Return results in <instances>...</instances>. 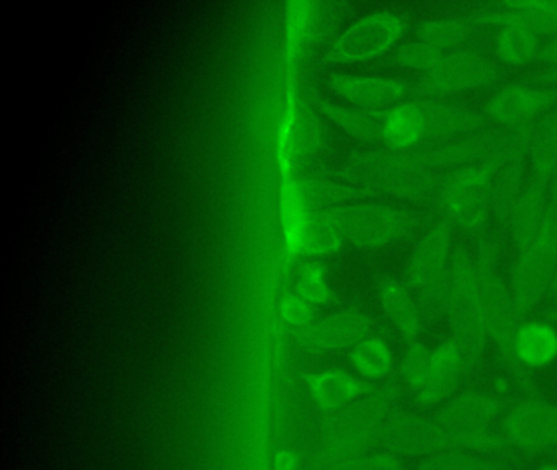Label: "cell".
Segmentation results:
<instances>
[{
    "instance_id": "1",
    "label": "cell",
    "mask_w": 557,
    "mask_h": 470,
    "mask_svg": "<svg viewBox=\"0 0 557 470\" xmlns=\"http://www.w3.org/2000/svg\"><path fill=\"white\" fill-rule=\"evenodd\" d=\"M380 449L400 459H425L453 450H474L491 456H518L500 428L461 431L417 408H394L381 437Z\"/></svg>"
},
{
    "instance_id": "2",
    "label": "cell",
    "mask_w": 557,
    "mask_h": 470,
    "mask_svg": "<svg viewBox=\"0 0 557 470\" xmlns=\"http://www.w3.org/2000/svg\"><path fill=\"white\" fill-rule=\"evenodd\" d=\"M475 248H478L474 253L475 283H478L479 300H481L488 339L497 349L502 368L505 369L521 397H537L540 392L533 374L520 364L515 352V338L523 319L518 312L510 284L498 271L497 240L494 235L482 234Z\"/></svg>"
},
{
    "instance_id": "3",
    "label": "cell",
    "mask_w": 557,
    "mask_h": 470,
    "mask_svg": "<svg viewBox=\"0 0 557 470\" xmlns=\"http://www.w3.org/2000/svg\"><path fill=\"white\" fill-rule=\"evenodd\" d=\"M492 127L484 111L446 98L410 97L384 114L381 146L407 150L425 144L445 143Z\"/></svg>"
},
{
    "instance_id": "4",
    "label": "cell",
    "mask_w": 557,
    "mask_h": 470,
    "mask_svg": "<svg viewBox=\"0 0 557 470\" xmlns=\"http://www.w3.org/2000/svg\"><path fill=\"white\" fill-rule=\"evenodd\" d=\"M510 131L508 127L492 126L469 136L456 137L445 143L425 144L407 150H393L386 147L351 150L342 165L384 172H446L488 156L508 139Z\"/></svg>"
},
{
    "instance_id": "5",
    "label": "cell",
    "mask_w": 557,
    "mask_h": 470,
    "mask_svg": "<svg viewBox=\"0 0 557 470\" xmlns=\"http://www.w3.org/2000/svg\"><path fill=\"white\" fill-rule=\"evenodd\" d=\"M404 387L387 381L334 411L324 428L325 459L363 456L380 449L384 428L394 408L399 407Z\"/></svg>"
},
{
    "instance_id": "6",
    "label": "cell",
    "mask_w": 557,
    "mask_h": 470,
    "mask_svg": "<svg viewBox=\"0 0 557 470\" xmlns=\"http://www.w3.org/2000/svg\"><path fill=\"white\" fill-rule=\"evenodd\" d=\"M507 146L508 139L488 156L445 173L435 206L453 228L484 234L492 215V188Z\"/></svg>"
},
{
    "instance_id": "7",
    "label": "cell",
    "mask_w": 557,
    "mask_h": 470,
    "mask_svg": "<svg viewBox=\"0 0 557 470\" xmlns=\"http://www.w3.org/2000/svg\"><path fill=\"white\" fill-rule=\"evenodd\" d=\"M449 294L445 320L449 336L465 358L468 379L481 371L487 351L488 333L475 283L474 255L458 245L448 268Z\"/></svg>"
},
{
    "instance_id": "8",
    "label": "cell",
    "mask_w": 557,
    "mask_h": 470,
    "mask_svg": "<svg viewBox=\"0 0 557 470\" xmlns=\"http://www.w3.org/2000/svg\"><path fill=\"white\" fill-rule=\"evenodd\" d=\"M557 267V219L550 208L527 247L517 251L510 271L511 294L521 319H528L549 297Z\"/></svg>"
},
{
    "instance_id": "9",
    "label": "cell",
    "mask_w": 557,
    "mask_h": 470,
    "mask_svg": "<svg viewBox=\"0 0 557 470\" xmlns=\"http://www.w3.org/2000/svg\"><path fill=\"white\" fill-rule=\"evenodd\" d=\"M337 209L345 240L357 248L386 247L409 237L425 221L423 214L412 209L368 199Z\"/></svg>"
},
{
    "instance_id": "10",
    "label": "cell",
    "mask_w": 557,
    "mask_h": 470,
    "mask_svg": "<svg viewBox=\"0 0 557 470\" xmlns=\"http://www.w3.org/2000/svg\"><path fill=\"white\" fill-rule=\"evenodd\" d=\"M407 32L409 20L406 16L394 10H373L334 36L325 49V61L334 64L371 61L396 48Z\"/></svg>"
},
{
    "instance_id": "11",
    "label": "cell",
    "mask_w": 557,
    "mask_h": 470,
    "mask_svg": "<svg viewBox=\"0 0 557 470\" xmlns=\"http://www.w3.org/2000/svg\"><path fill=\"white\" fill-rule=\"evenodd\" d=\"M502 69L478 48L446 51L432 71L413 84L412 97L446 98L500 81Z\"/></svg>"
},
{
    "instance_id": "12",
    "label": "cell",
    "mask_w": 557,
    "mask_h": 470,
    "mask_svg": "<svg viewBox=\"0 0 557 470\" xmlns=\"http://www.w3.org/2000/svg\"><path fill=\"white\" fill-rule=\"evenodd\" d=\"M502 433L520 454L556 453L557 401L541 397H521L505 411L498 423Z\"/></svg>"
},
{
    "instance_id": "13",
    "label": "cell",
    "mask_w": 557,
    "mask_h": 470,
    "mask_svg": "<svg viewBox=\"0 0 557 470\" xmlns=\"http://www.w3.org/2000/svg\"><path fill=\"white\" fill-rule=\"evenodd\" d=\"M448 172V170H446ZM446 172H384V170H358L341 165L335 178L371 189L377 196L389 195L417 205H435Z\"/></svg>"
},
{
    "instance_id": "14",
    "label": "cell",
    "mask_w": 557,
    "mask_h": 470,
    "mask_svg": "<svg viewBox=\"0 0 557 470\" xmlns=\"http://www.w3.org/2000/svg\"><path fill=\"white\" fill-rule=\"evenodd\" d=\"M556 104L557 87L521 81L511 82L495 91L482 111L491 123L511 129L537 120Z\"/></svg>"
},
{
    "instance_id": "15",
    "label": "cell",
    "mask_w": 557,
    "mask_h": 470,
    "mask_svg": "<svg viewBox=\"0 0 557 470\" xmlns=\"http://www.w3.org/2000/svg\"><path fill=\"white\" fill-rule=\"evenodd\" d=\"M534 126H536V120L511 127L507 153L495 176L494 188H492V215L504 228L507 227L511 208L527 185V166L530 163Z\"/></svg>"
},
{
    "instance_id": "16",
    "label": "cell",
    "mask_w": 557,
    "mask_h": 470,
    "mask_svg": "<svg viewBox=\"0 0 557 470\" xmlns=\"http://www.w3.org/2000/svg\"><path fill=\"white\" fill-rule=\"evenodd\" d=\"M373 332L370 313L358 307H347L331 316L308 323L302 329L301 343L309 351L334 352L354 348Z\"/></svg>"
},
{
    "instance_id": "17",
    "label": "cell",
    "mask_w": 557,
    "mask_h": 470,
    "mask_svg": "<svg viewBox=\"0 0 557 470\" xmlns=\"http://www.w3.org/2000/svg\"><path fill=\"white\" fill-rule=\"evenodd\" d=\"M466 374L465 358L451 336L442 339L432 348L429 378L425 385L413 394L412 404L417 410H436L461 391Z\"/></svg>"
},
{
    "instance_id": "18",
    "label": "cell",
    "mask_w": 557,
    "mask_h": 470,
    "mask_svg": "<svg viewBox=\"0 0 557 470\" xmlns=\"http://www.w3.org/2000/svg\"><path fill=\"white\" fill-rule=\"evenodd\" d=\"M453 250V225L440 218L423 232L407 260V286L419 290L445 276L451 263Z\"/></svg>"
},
{
    "instance_id": "19",
    "label": "cell",
    "mask_w": 557,
    "mask_h": 470,
    "mask_svg": "<svg viewBox=\"0 0 557 470\" xmlns=\"http://www.w3.org/2000/svg\"><path fill=\"white\" fill-rule=\"evenodd\" d=\"M508 407V401L495 392L461 388L432 415L456 430L485 431L500 423Z\"/></svg>"
},
{
    "instance_id": "20",
    "label": "cell",
    "mask_w": 557,
    "mask_h": 470,
    "mask_svg": "<svg viewBox=\"0 0 557 470\" xmlns=\"http://www.w3.org/2000/svg\"><path fill=\"white\" fill-rule=\"evenodd\" d=\"M327 85L351 104L363 108H389L412 97L413 84L387 75L332 72Z\"/></svg>"
},
{
    "instance_id": "21",
    "label": "cell",
    "mask_w": 557,
    "mask_h": 470,
    "mask_svg": "<svg viewBox=\"0 0 557 470\" xmlns=\"http://www.w3.org/2000/svg\"><path fill=\"white\" fill-rule=\"evenodd\" d=\"M479 25L520 26L536 35L557 36V10L553 0H504L471 13Z\"/></svg>"
},
{
    "instance_id": "22",
    "label": "cell",
    "mask_w": 557,
    "mask_h": 470,
    "mask_svg": "<svg viewBox=\"0 0 557 470\" xmlns=\"http://www.w3.org/2000/svg\"><path fill=\"white\" fill-rule=\"evenodd\" d=\"M376 290L384 316L396 329L403 342L407 345L420 339L425 330V323H423L416 293L407 286L406 281L394 276H381Z\"/></svg>"
},
{
    "instance_id": "23",
    "label": "cell",
    "mask_w": 557,
    "mask_h": 470,
    "mask_svg": "<svg viewBox=\"0 0 557 470\" xmlns=\"http://www.w3.org/2000/svg\"><path fill=\"white\" fill-rule=\"evenodd\" d=\"M549 208V182L530 176L508 215L507 231L515 250H521L536 235Z\"/></svg>"
},
{
    "instance_id": "24",
    "label": "cell",
    "mask_w": 557,
    "mask_h": 470,
    "mask_svg": "<svg viewBox=\"0 0 557 470\" xmlns=\"http://www.w3.org/2000/svg\"><path fill=\"white\" fill-rule=\"evenodd\" d=\"M515 352L520 364L531 374L553 366L557 361V323L547 317L521 320L515 338Z\"/></svg>"
},
{
    "instance_id": "25",
    "label": "cell",
    "mask_w": 557,
    "mask_h": 470,
    "mask_svg": "<svg viewBox=\"0 0 557 470\" xmlns=\"http://www.w3.org/2000/svg\"><path fill=\"white\" fill-rule=\"evenodd\" d=\"M308 385L318 407L334 413L373 391L377 384H371L344 369H324L312 374Z\"/></svg>"
},
{
    "instance_id": "26",
    "label": "cell",
    "mask_w": 557,
    "mask_h": 470,
    "mask_svg": "<svg viewBox=\"0 0 557 470\" xmlns=\"http://www.w3.org/2000/svg\"><path fill=\"white\" fill-rule=\"evenodd\" d=\"M338 206L309 209L302 212L298 225V242L301 250L311 255H332L342 250L345 240Z\"/></svg>"
},
{
    "instance_id": "27",
    "label": "cell",
    "mask_w": 557,
    "mask_h": 470,
    "mask_svg": "<svg viewBox=\"0 0 557 470\" xmlns=\"http://www.w3.org/2000/svg\"><path fill=\"white\" fill-rule=\"evenodd\" d=\"M319 108L325 116L331 118L355 139L368 144H381L384 114L387 108H363L357 104L338 103L327 98L319 100Z\"/></svg>"
},
{
    "instance_id": "28",
    "label": "cell",
    "mask_w": 557,
    "mask_h": 470,
    "mask_svg": "<svg viewBox=\"0 0 557 470\" xmlns=\"http://www.w3.org/2000/svg\"><path fill=\"white\" fill-rule=\"evenodd\" d=\"M350 361L361 379L371 382L393 381L397 362L387 339L383 336L368 335L350 349Z\"/></svg>"
},
{
    "instance_id": "29",
    "label": "cell",
    "mask_w": 557,
    "mask_h": 470,
    "mask_svg": "<svg viewBox=\"0 0 557 470\" xmlns=\"http://www.w3.org/2000/svg\"><path fill=\"white\" fill-rule=\"evenodd\" d=\"M556 163L557 104L536 120L530 146L531 176L550 183Z\"/></svg>"
},
{
    "instance_id": "30",
    "label": "cell",
    "mask_w": 557,
    "mask_h": 470,
    "mask_svg": "<svg viewBox=\"0 0 557 470\" xmlns=\"http://www.w3.org/2000/svg\"><path fill=\"white\" fill-rule=\"evenodd\" d=\"M413 470H524L511 457L491 456L474 450H453L417 460Z\"/></svg>"
},
{
    "instance_id": "31",
    "label": "cell",
    "mask_w": 557,
    "mask_h": 470,
    "mask_svg": "<svg viewBox=\"0 0 557 470\" xmlns=\"http://www.w3.org/2000/svg\"><path fill=\"white\" fill-rule=\"evenodd\" d=\"M471 15L433 16L416 26V36L443 51L461 48L462 42L479 28Z\"/></svg>"
},
{
    "instance_id": "32",
    "label": "cell",
    "mask_w": 557,
    "mask_h": 470,
    "mask_svg": "<svg viewBox=\"0 0 557 470\" xmlns=\"http://www.w3.org/2000/svg\"><path fill=\"white\" fill-rule=\"evenodd\" d=\"M541 36L520 26H500L495 33L494 49L504 64L527 65L540 58Z\"/></svg>"
},
{
    "instance_id": "33",
    "label": "cell",
    "mask_w": 557,
    "mask_h": 470,
    "mask_svg": "<svg viewBox=\"0 0 557 470\" xmlns=\"http://www.w3.org/2000/svg\"><path fill=\"white\" fill-rule=\"evenodd\" d=\"M430 361H432V348L426 343L422 339L407 343L397 364V374H399L400 385L409 392L410 397L425 385Z\"/></svg>"
},
{
    "instance_id": "34",
    "label": "cell",
    "mask_w": 557,
    "mask_h": 470,
    "mask_svg": "<svg viewBox=\"0 0 557 470\" xmlns=\"http://www.w3.org/2000/svg\"><path fill=\"white\" fill-rule=\"evenodd\" d=\"M446 51L423 41V39H410V41L400 42L393 49L389 61L403 67L420 71L422 74L432 71Z\"/></svg>"
},
{
    "instance_id": "35",
    "label": "cell",
    "mask_w": 557,
    "mask_h": 470,
    "mask_svg": "<svg viewBox=\"0 0 557 470\" xmlns=\"http://www.w3.org/2000/svg\"><path fill=\"white\" fill-rule=\"evenodd\" d=\"M295 293L314 309L327 304L334 297V290L329 284L325 268L319 263H306L296 277Z\"/></svg>"
},
{
    "instance_id": "36",
    "label": "cell",
    "mask_w": 557,
    "mask_h": 470,
    "mask_svg": "<svg viewBox=\"0 0 557 470\" xmlns=\"http://www.w3.org/2000/svg\"><path fill=\"white\" fill-rule=\"evenodd\" d=\"M413 293H416L425 329L445 320L449 294L448 271H446L445 276L440 277L435 283L429 284L422 289L413 290Z\"/></svg>"
},
{
    "instance_id": "37",
    "label": "cell",
    "mask_w": 557,
    "mask_h": 470,
    "mask_svg": "<svg viewBox=\"0 0 557 470\" xmlns=\"http://www.w3.org/2000/svg\"><path fill=\"white\" fill-rule=\"evenodd\" d=\"M314 307L306 302L296 293L288 294L282 302V316L286 323L296 326H306L312 322Z\"/></svg>"
},
{
    "instance_id": "38",
    "label": "cell",
    "mask_w": 557,
    "mask_h": 470,
    "mask_svg": "<svg viewBox=\"0 0 557 470\" xmlns=\"http://www.w3.org/2000/svg\"><path fill=\"white\" fill-rule=\"evenodd\" d=\"M527 81L531 84L547 85V87H557V64L547 65L541 71L527 75Z\"/></svg>"
},
{
    "instance_id": "39",
    "label": "cell",
    "mask_w": 557,
    "mask_h": 470,
    "mask_svg": "<svg viewBox=\"0 0 557 470\" xmlns=\"http://www.w3.org/2000/svg\"><path fill=\"white\" fill-rule=\"evenodd\" d=\"M537 59L550 65L557 64V36L543 42V48H541L540 58Z\"/></svg>"
},
{
    "instance_id": "40",
    "label": "cell",
    "mask_w": 557,
    "mask_h": 470,
    "mask_svg": "<svg viewBox=\"0 0 557 470\" xmlns=\"http://www.w3.org/2000/svg\"><path fill=\"white\" fill-rule=\"evenodd\" d=\"M295 456L288 450H283L276 456L275 470H295Z\"/></svg>"
},
{
    "instance_id": "41",
    "label": "cell",
    "mask_w": 557,
    "mask_h": 470,
    "mask_svg": "<svg viewBox=\"0 0 557 470\" xmlns=\"http://www.w3.org/2000/svg\"><path fill=\"white\" fill-rule=\"evenodd\" d=\"M549 208L557 219V163L549 183Z\"/></svg>"
},
{
    "instance_id": "42",
    "label": "cell",
    "mask_w": 557,
    "mask_h": 470,
    "mask_svg": "<svg viewBox=\"0 0 557 470\" xmlns=\"http://www.w3.org/2000/svg\"><path fill=\"white\" fill-rule=\"evenodd\" d=\"M549 300L550 306H553V313L546 317L547 319L553 320L554 323H557V267L556 273H554L553 286H550L549 290Z\"/></svg>"
},
{
    "instance_id": "43",
    "label": "cell",
    "mask_w": 557,
    "mask_h": 470,
    "mask_svg": "<svg viewBox=\"0 0 557 470\" xmlns=\"http://www.w3.org/2000/svg\"><path fill=\"white\" fill-rule=\"evenodd\" d=\"M537 470H557V460L553 457V459L544 462L543 466L537 467Z\"/></svg>"
}]
</instances>
